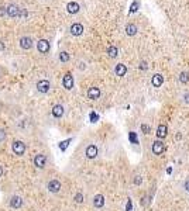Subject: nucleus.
I'll list each match as a JSON object with an SVG mask.
<instances>
[{
    "instance_id": "1",
    "label": "nucleus",
    "mask_w": 189,
    "mask_h": 211,
    "mask_svg": "<svg viewBox=\"0 0 189 211\" xmlns=\"http://www.w3.org/2000/svg\"><path fill=\"white\" fill-rule=\"evenodd\" d=\"M11 149H13L14 155H17V156H23V155H24V152H26V145H24V142H21V141H16V142L11 145Z\"/></svg>"
},
{
    "instance_id": "2",
    "label": "nucleus",
    "mask_w": 189,
    "mask_h": 211,
    "mask_svg": "<svg viewBox=\"0 0 189 211\" xmlns=\"http://www.w3.org/2000/svg\"><path fill=\"white\" fill-rule=\"evenodd\" d=\"M50 87H51V83H50V80H47V79H42V80H40L37 83V90L40 93H48L50 92Z\"/></svg>"
},
{
    "instance_id": "3",
    "label": "nucleus",
    "mask_w": 189,
    "mask_h": 211,
    "mask_svg": "<svg viewBox=\"0 0 189 211\" xmlns=\"http://www.w3.org/2000/svg\"><path fill=\"white\" fill-rule=\"evenodd\" d=\"M69 31H71V34H72V35H75V37H79V35H82V34H83V25H82L81 23H73V24L71 25Z\"/></svg>"
},
{
    "instance_id": "4",
    "label": "nucleus",
    "mask_w": 189,
    "mask_h": 211,
    "mask_svg": "<svg viewBox=\"0 0 189 211\" xmlns=\"http://www.w3.org/2000/svg\"><path fill=\"white\" fill-rule=\"evenodd\" d=\"M34 165L37 166V167H40V169L45 167V165H47V158H45V155L38 153V155L34 158Z\"/></svg>"
},
{
    "instance_id": "5",
    "label": "nucleus",
    "mask_w": 189,
    "mask_h": 211,
    "mask_svg": "<svg viewBox=\"0 0 189 211\" xmlns=\"http://www.w3.org/2000/svg\"><path fill=\"white\" fill-rule=\"evenodd\" d=\"M37 49L41 52V54H47L50 51V42L47 40H40L37 42Z\"/></svg>"
},
{
    "instance_id": "6",
    "label": "nucleus",
    "mask_w": 189,
    "mask_h": 211,
    "mask_svg": "<svg viewBox=\"0 0 189 211\" xmlns=\"http://www.w3.org/2000/svg\"><path fill=\"white\" fill-rule=\"evenodd\" d=\"M87 97L90 98V100H98V98L100 97V89L99 87H89V90H87Z\"/></svg>"
},
{
    "instance_id": "7",
    "label": "nucleus",
    "mask_w": 189,
    "mask_h": 211,
    "mask_svg": "<svg viewBox=\"0 0 189 211\" xmlns=\"http://www.w3.org/2000/svg\"><path fill=\"white\" fill-rule=\"evenodd\" d=\"M48 190H50L51 193H58V192L61 190V182L56 180V179L51 180V182L48 183Z\"/></svg>"
},
{
    "instance_id": "8",
    "label": "nucleus",
    "mask_w": 189,
    "mask_h": 211,
    "mask_svg": "<svg viewBox=\"0 0 189 211\" xmlns=\"http://www.w3.org/2000/svg\"><path fill=\"white\" fill-rule=\"evenodd\" d=\"M62 84H64V87H65L67 90H71V89L73 87V78H72V75H71V73H67V75L64 76V79H62Z\"/></svg>"
},
{
    "instance_id": "9",
    "label": "nucleus",
    "mask_w": 189,
    "mask_h": 211,
    "mask_svg": "<svg viewBox=\"0 0 189 211\" xmlns=\"http://www.w3.org/2000/svg\"><path fill=\"white\" fill-rule=\"evenodd\" d=\"M86 158H89V159H95L96 156H98V148L96 145H89L86 148V152H85Z\"/></svg>"
},
{
    "instance_id": "10",
    "label": "nucleus",
    "mask_w": 189,
    "mask_h": 211,
    "mask_svg": "<svg viewBox=\"0 0 189 211\" xmlns=\"http://www.w3.org/2000/svg\"><path fill=\"white\" fill-rule=\"evenodd\" d=\"M18 10H20V7H17L16 4H10V6L6 7V14L9 17H17Z\"/></svg>"
},
{
    "instance_id": "11",
    "label": "nucleus",
    "mask_w": 189,
    "mask_h": 211,
    "mask_svg": "<svg viewBox=\"0 0 189 211\" xmlns=\"http://www.w3.org/2000/svg\"><path fill=\"white\" fill-rule=\"evenodd\" d=\"M20 47L23 49H30L33 47V40L30 37H23L20 38Z\"/></svg>"
},
{
    "instance_id": "12",
    "label": "nucleus",
    "mask_w": 189,
    "mask_h": 211,
    "mask_svg": "<svg viewBox=\"0 0 189 211\" xmlns=\"http://www.w3.org/2000/svg\"><path fill=\"white\" fill-rule=\"evenodd\" d=\"M164 152V142L162 141H155L153 144V153L154 155H161Z\"/></svg>"
},
{
    "instance_id": "13",
    "label": "nucleus",
    "mask_w": 189,
    "mask_h": 211,
    "mask_svg": "<svg viewBox=\"0 0 189 211\" xmlns=\"http://www.w3.org/2000/svg\"><path fill=\"white\" fill-rule=\"evenodd\" d=\"M79 4L76 3V1H69L68 4H67V11H68L69 14H76L78 11H79Z\"/></svg>"
},
{
    "instance_id": "14",
    "label": "nucleus",
    "mask_w": 189,
    "mask_h": 211,
    "mask_svg": "<svg viewBox=\"0 0 189 211\" xmlns=\"http://www.w3.org/2000/svg\"><path fill=\"white\" fill-rule=\"evenodd\" d=\"M23 206V198L18 197V196H13L10 198V207L11 208H20Z\"/></svg>"
},
{
    "instance_id": "15",
    "label": "nucleus",
    "mask_w": 189,
    "mask_h": 211,
    "mask_svg": "<svg viewBox=\"0 0 189 211\" xmlns=\"http://www.w3.org/2000/svg\"><path fill=\"white\" fill-rule=\"evenodd\" d=\"M151 83H153V86H154V87H159V86H162V83H164V76H162V75H159V73H155L154 76H153V79H151Z\"/></svg>"
},
{
    "instance_id": "16",
    "label": "nucleus",
    "mask_w": 189,
    "mask_h": 211,
    "mask_svg": "<svg viewBox=\"0 0 189 211\" xmlns=\"http://www.w3.org/2000/svg\"><path fill=\"white\" fill-rule=\"evenodd\" d=\"M114 73H116L117 76L123 78V76L127 73V68H126V65H124V64H117L116 68H114Z\"/></svg>"
},
{
    "instance_id": "17",
    "label": "nucleus",
    "mask_w": 189,
    "mask_h": 211,
    "mask_svg": "<svg viewBox=\"0 0 189 211\" xmlns=\"http://www.w3.org/2000/svg\"><path fill=\"white\" fill-rule=\"evenodd\" d=\"M52 115H54L55 118H61V117L64 115V107H62L61 104L54 106V107H52Z\"/></svg>"
},
{
    "instance_id": "18",
    "label": "nucleus",
    "mask_w": 189,
    "mask_h": 211,
    "mask_svg": "<svg viewBox=\"0 0 189 211\" xmlns=\"http://www.w3.org/2000/svg\"><path fill=\"white\" fill-rule=\"evenodd\" d=\"M93 206L96 208H102L104 206V197L102 194H96L95 198H93Z\"/></svg>"
},
{
    "instance_id": "19",
    "label": "nucleus",
    "mask_w": 189,
    "mask_h": 211,
    "mask_svg": "<svg viewBox=\"0 0 189 211\" xmlns=\"http://www.w3.org/2000/svg\"><path fill=\"white\" fill-rule=\"evenodd\" d=\"M167 131H168V127H167L165 124H161V125L158 127V130H157V137H158V138H165L167 134H168Z\"/></svg>"
},
{
    "instance_id": "20",
    "label": "nucleus",
    "mask_w": 189,
    "mask_h": 211,
    "mask_svg": "<svg viewBox=\"0 0 189 211\" xmlns=\"http://www.w3.org/2000/svg\"><path fill=\"white\" fill-rule=\"evenodd\" d=\"M126 34H127V35H136V34H137V25H134V24H127V25H126Z\"/></svg>"
},
{
    "instance_id": "21",
    "label": "nucleus",
    "mask_w": 189,
    "mask_h": 211,
    "mask_svg": "<svg viewBox=\"0 0 189 211\" xmlns=\"http://www.w3.org/2000/svg\"><path fill=\"white\" fill-rule=\"evenodd\" d=\"M107 55H109L110 58H116V56L119 55V49H117V47H114V45L109 47V48H107Z\"/></svg>"
},
{
    "instance_id": "22",
    "label": "nucleus",
    "mask_w": 189,
    "mask_h": 211,
    "mask_svg": "<svg viewBox=\"0 0 189 211\" xmlns=\"http://www.w3.org/2000/svg\"><path fill=\"white\" fill-rule=\"evenodd\" d=\"M179 82L181 83H188L189 82V72H186V70H184V72H181V75H179Z\"/></svg>"
},
{
    "instance_id": "23",
    "label": "nucleus",
    "mask_w": 189,
    "mask_h": 211,
    "mask_svg": "<svg viewBox=\"0 0 189 211\" xmlns=\"http://www.w3.org/2000/svg\"><path fill=\"white\" fill-rule=\"evenodd\" d=\"M59 59H61V62H68L69 61V54L67 51H62L61 54H59Z\"/></svg>"
},
{
    "instance_id": "24",
    "label": "nucleus",
    "mask_w": 189,
    "mask_h": 211,
    "mask_svg": "<svg viewBox=\"0 0 189 211\" xmlns=\"http://www.w3.org/2000/svg\"><path fill=\"white\" fill-rule=\"evenodd\" d=\"M138 7H140V1H138V0H134L133 4H131V7H130V13H136L138 10Z\"/></svg>"
},
{
    "instance_id": "25",
    "label": "nucleus",
    "mask_w": 189,
    "mask_h": 211,
    "mask_svg": "<svg viewBox=\"0 0 189 211\" xmlns=\"http://www.w3.org/2000/svg\"><path fill=\"white\" fill-rule=\"evenodd\" d=\"M71 141H72L71 138H69V139H67V141H62V142L59 144V149H61V151H65V149H67V146L69 145V142H71Z\"/></svg>"
},
{
    "instance_id": "26",
    "label": "nucleus",
    "mask_w": 189,
    "mask_h": 211,
    "mask_svg": "<svg viewBox=\"0 0 189 211\" xmlns=\"http://www.w3.org/2000/svg\"><path fill=\"white\" fill-rule=\"evenodd\" d=\"M75 201L76 203H82L83 201V194L82 193H78V194L75 196Z\"/></svg>"
},
{
    "instance_id": "27",
    "label": "nucleus",
    "mask_w": 189,
    "mask_h": 211,
    "mask_svg": "<svg viewBox=\"0 0 189 211\" xmlns=\"http://www.w3.org/2000/svg\"><path fill=\"white\" fill-rule=\"evenodd\" d=\"M26 16H27V10H26V9H20L17 17H21V18H23V17H26Z\"/></svg>"
},
{
    "instance_id": "28",
    "label": "nucleus",
    "mask_w": 189,
    "mask_h": 211,
    "mask_svg": "<svg viewBox=\"0 0 189 211\" xmlns=\"http://www.w3.org/2000/svg\"><path fill=\"white\" fill-rule=\"evenodd\" d=\"M6 141V131L0 130V142H4Z\"/></svg>"
},
{
    "instance_id": "29",
    "label": "nucleus",
    "mask_w": 189,
    "mask_h": 211,
    "mask_svg": "<svg viewBox=\"0 0 189 211\" xmlns=\"http://www.w3.org/2000/svg\"><path fill=\"white\" fill-rule=\"evenodd\" d=\"M141 182H143L141 176H136V179H134V183H136V184H141Z\"/></svg>"
},
{
    "instance_id": "30",
    "label": "nucleus",
    "mask_w": 189,
    "mask_h": 211,
    "mask_svg": "<svg viewBox=\"0 0 189 211\" xmlns=\"http://www.w3.org/2000/svg\"><path fill=\"white\" fill-rule=\"evenodd\" d=\"M98 118H99V117H98V115H96L95 113H92V114H90V120H92V123H95V121H96Z\"/></svg>"
},
{
    "instance_id": "31",
    "label": "nucleus",
    "mask_w": 189,
    "mask_h": 211,
    "mask_svg": "<svg viewBox=\"0 0 189 211\" xmlns=\"http://www.w3.org/2000/svg\"><path fill=\"white\" fill-rule=\"evenodd\" d=\"M138 68H140V69H143V70H145V69H147V62H141Z\"/></svg>"
},
{
    "instance_id": "32",
    "label": "nucleus",
    "mask_w": 189,
    "mask_h": 211,
    "mask_svg": "<svg viewBox=\"0 0 189 211\" xmlns=\"http://www.w3.org/2000/svg\"><path fill=\"white\" fill-rule=\"evenodd\" d=\"M143 131H144V134H148V132H150V128H148L147 125H143Z\"/></svg>"
},
{
    "instance_id": "33",
    "label": "nucleus",
    "mask_w": 189,
    "mask_h": 211,
    "mask_svg": "<svg viewBox=\"0 0 189 211\" xmlns=\"http://www.w3.org/2000/svg\"><path fill=\"white\" fill-rule=\"evenodd\" d=\"M6 14V7H0V16H4Z\"/></svg>"
},
{
    "instance_id": "34",
    "label": "nucleus",
    "mask_w": 189,
    "mask_h": 211,
    "mask_svg": "<svg viewBox=\"0 0 189 211\" xmlns=\"http://www.w3.org/2000/svg\"><path fill=\"white\" fill-rule=\"evenodd\" d=\"M130 138H131V141H133V142H136V135H134V132H131V134H130Z\"/></svg>"
},
{
    "instance_id": "35",
    "label": "nucleus",
    "mask_w": 189,
    "mask_h": 211,
    "mask_svg": "<svg viewBox=\"0 0 189 211\" xmlns=\"http://www.w3.org/2000/svg\"><path fill=\"white\" fill-rule=\"evenodd\" d=\"M184 100H185L186 103H189V93H186V94L184 96Z\"/></svg>"
},
{
    "instance_id": "36",
    "label": "nucleus",
    "mask_w": 189,
    "mask_h": 211,
    "mask_svg": "<svg viewBox=\"0 0 189 211\" xmlns=\"http://www.w3.org/2000/svg\"><path fill=\"white\" fill-rule=\"evenodd\" d=\"M3 49H4V44L0 41V51H3Z\"/></svg>"
},
{
    "instance_id": "37",
    "label": "nucleus",
    "mask_w": 189,
    "mask_h": 211,
    "mask_svg": "<svg viewBox=\"0 0 189 211\" xmlns=\"http://www.w3.org/2000/svg\"><path fill=\"white\" fill-rule=\"evenodd\" d=\"M185 189H186V190H188V192H189V180H188V182H186V183H185Z\"/></svg>"
},
{
    "instance_id": "38",
    "label": "nucleus",
    "mask_w": 189,
    "mask_h": 211,
    "mask_svg": "<svg viewBox=\"0 0 189 211\" xmlns=\"http://www.w3.org/2000/svg\"><path fill=\"white\" fill-rule=\"evenodd\" d=\"M1 175H3V166L0 165V176H1Z\"/></svg>"
}]
</instances>
